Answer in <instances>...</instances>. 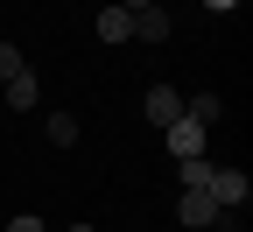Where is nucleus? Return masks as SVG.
Segmentation results:
<instances>
[{
  "label": "nucleus",
  "mask_w": 253,
  "mask_h": 232,
  "mask_svg": "<svg viewBox=\"0 0 253 232\" xmlns=\"http://www.w3.org/2000/svg\"><path fill=\"white\" fill-rule=\"evenodd\" d=\"M204 197H211L218 211H239L246 197H253V183H246L239 169H218V162H211V183H204Z\"/></svg>",
  "instance_id": "obj_1"
},
{
  "label": "nucleus",
  "mask_w": 253,
  "mask_h": 232,
  "mask_svg": "<svg viewBox=\"0 0 253 232\" xmlns=\"http://www.w3.org/2000/svg\"><path fill=\"white\" fill-rule=\"evenodd\" d=\"M141 113H148L155 127H176V120H183V92H176V85H148V98H141Z\"/></svg>",
  "instance_id": "obj_2"
},
{
  "label": "nucleus",
  "mask_w": 253,
  "mask_h": 232,
  "mask_svg": "<svg viewBox=\"0 0 253 232\" xmlns=\"http://www.w3.org/2000/svg\"><path fill=\"white\" fill-rule=\"evenodd\" d=\"M162 141H169V155L183 162V155H204V141H211V134H204L197 120H176V127H162Z\"/></svg>",
  "instance_id": "obj_3"
},
{
  "label": "nucleus",
  "mask_w": 253,
  "mask_h": 232,
  "mask_svg": "<svg viewBox=\"0 0 253 232\" xmlns=\"http://www.w3.org/2000/svg\"><path fill=\"white\" fill-rule=\"evenodd\" d=\"M176 218L204 232V225H218V218H225V211H218V204H211V197H204V190H183V197H176Z\"/></svg>",
  "instance_id": "obj_4"
},
{
  "label": "nucleus",
  "mask_w": 253,
  "mask_h": 232,
  "mask_svg": "<svg viewBox=\"0 0 253 232\" xmlns=\"http://www.w3.org/2000/svg\"><path fill=\"white\" fill-rule=\"evenodd\" d=\"M0 92H7V106H14V113H36V98H42V85H36V71H14V78L0 85Z\"/></svg>",
  "instance_id": "obj_5"
},
{
  "label": "nucleus",
  "mask_w": 253,
  "mask_h": 232,
  "mask_svg": "<svg viewBox=\"0 0 253 232\" xmlns=\"http://www.w3.org/2000/svg\"><path fill=\"white\" fill-rule=\"evenodd\" d=\"M134 36V14L126 7H99V43H126Z\"/></svg>",
  "instance_id": "obj_6"
},
{
  "label": "nucleus",
  "mask_w": 253,
  "mask_h": 232,
  "mask_svg": "<svg viewBox=\"0 0 253 232\" xmlns=\"http://www.w3.org/2000/svg\"><path fill=\"white\" fill-rule=\"evenodd\" d=\"M134 36H141V43H169V14H162V7H141V14H134Z\"/></svg>",
  "instance_id": "obj_7"
},
{
  "label": "nucleus",
  "mask_w": 253,
  "mask_h": 232,
  "mask_svg": "<svg viewBox=\"0 0 253 232\" xmlns=\"http://www.w3.org/2000/svg\"><path fill=\"white\" fill-rule=\"evenodd\" d=\"M218 113H225V106H218V92H197V98H190V106H183V120H197L204 134L218 127Z\"/></svg>",
  "instance_id": "obj_8"
},
{
  "label": "nucleus",
  "mask_w": 253,
  "mask_h": 232,
  "mask_svg": "<svg viewBox=\"0 0 253 232\" xmlns=\"http://www.w3.org/2000/svg\"><path fill=\"white\" fill-rule=\"evenodd\" d=\"M176 176H183V190H204V183H211V162H204V155H183Z\"/></svg>",
  "instance_id": "obj_9"
},
{
  "label": "nucleus",
  "mask_w": 253,
  "mask_h": 232,
  "mask_svg": "<svg viewBox=\"0 0 253 232\" xmlns=\"http://www.w3.org/2000/svg\"><path fill=\"white\" fill-rule=\"evenodd\" d=\"M49 141L71 148V141H78V120H71V113H49Z\"/></svg>",
  "instance_id": "obj_10"
},
{
  "label": "nucleus",
  "mask_w": 253,
  "mask_h": 232,
  "mask_svg": "<svg viewBox=\"0 0 253 232\" xmlns=\"http://www.w3.org/2000/svg\"><path fill=\"white\" fill-rule=\"evenodd\" d=\"M14 71H28V63H21V49H14V43H0V85H7Z\"/></svg>",
  "instance_id": "obj_11"
},
{
  "label": "nucleus",
  "mask_w": 253,
  "mask_h": 232,
  "mask_svg": "<svg viewBox=\"0 0 253 232\" xmlns=\"http://www.w3.org/2000/svg\"><path fill=\"white\" fill-rule=\"evenodd\" d=\"M7 232H49V225H42V218H36V211H21V218H14V225H7Z\"/></svg>",
  "instance_id": "obj_12"
},
{
  "label": "nucleus",
  "mask_w": 253,
  "mask_h": 232,
  "mask_svg": "<svg viewBox=\"0 0 253 232\" xmlns=\"http://www.w3.org/2000/svg\"><path fill=\"white\" fill-rule=\"evenodd\" d=\"M120 7H126V14H141V7H155V0H120Z\"/></svg>",
  "instance_id": "obj_13"
},
{
  "label": "nucleus",
  "mask_w": 253,
  "mask_h": 232,
  "mask_svg": "<svg viewBox=\"0 0 253 232\" xmlns=\"http://www.w3.org/2000/svg\"><path fill=\"white\" fill-rule=\"evenodd\" d=\"M204 7H218V14H225V7H239V0H204Z\"/></svg>",
  "instance_id": "obj_14"
},
{
  "label": "nucleus",
  "mask_w": 253,
  "mask_h": 232,
  "mask_svg": "<svg viewBox=\"0 0 253 232\" xmlns=\"http://www.w3.org/2000/svg\"><path fill=\"white\" fill-rule=\"evenodd\" d=\"M71 232H91V225H71Z\"/></svg>",
  "instance_id": "obj_15"
}]
</instances>
